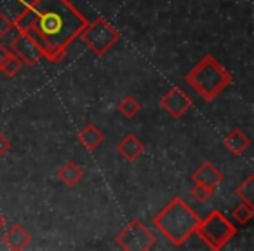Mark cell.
<instances>
[{
  "mask_svg": "<svg viewBox=\"0 0 254 251\" xmlns=\"http://www.w3.org/2000/svg\"><path fill=\"white\" fill-rule=\"evenodd\" d=\"M223 147L228 150L232 156H242L251 147V138L239 128H233L223 140Z\"/></svg>",
  "mask_w": 254,
  "mask_h": 251,
  "instance_id": "12",
  "label": "cell"
},
{
  "mask_svg": "<svg viewBox=\"0 0 254 251\" xmlns=\"http://www.w3.org/2000/svg\"><path fill=\"white\" fill-rule=\"evenodd\" d=\"M77 140L85 150L92 152V150H96L103 142H105V135H103V131L98 128V126H94V124H87V126L78 133Z\"/></svg>",
  "mask_w": 254,
  "mask_h": 251,
  "instance_id": "13",
  "label": "cell"
},
{
  "mask_svg": "<svg viewBox=\"0 0 254 251\" xmlns=\"http://www.w3.org/2000/svg\"><path fill=\"white\" fill-rule=\"evenodd\" d=\"M185 82L200 96L211 103L233 82L232 72H228L212 54H205L187 75Z\"/></svg>",
  "mask_w": 254,
  "mask_h": 251,
  "instance_id": "3",
  "label": "cell"
},
{
  "mask_svg": "<svg viewBox=\"0 0 254 251\" xmlns=\"http://www.w3.org/2000/svg\"><path fill=\"white\" fill-rule=\"evenodd\" d=\"M58 178L63 181L66 187H75L80 183V180L84 178V171L80 169V166L75 163H64L58 171Z\"/></svg>",
  "mask_w": 254,
  "mask_h": 251,
  "instance_id": "14",
  "label": "cell"
},
{
  "mask_svg": "<svg viewBox=\"0 0 254 251\" xmlns=\"http://www.w3.org/2000/svg\"><path fill=\"white\" fill-rule=\"evenodd\" d=\"M160 106H162L164 112H166L171 119H181V117L193 106V101H191V98L183 89L174 85V87H171L169 91L162 96Z\"/></svg>",
  "mask_w": 254,
  "mask_h": 251,
  "instance_id": "7",
  "label": "cell"
},
{
  "mask_svg": "<svg viewBox=\"0 0 254 251\" xmlns=\"http://www.w3.org/2000/svg\"><path fill=\"white\" fill-rule=\"evenodd\" d=\"M12 28H14V26H12V21L4 14V12L0 11V40L4 39Z\"/></svg>",
  "mask_w": 254,
  "mask_h": 251,
  "instance_id": "20",
  "label": "cell"
},
{
  "mask_svg": "<svg viewBox=\"0 0 254 251\" xmlns=\"http://www.w3.org/2000/svg\"><path fill=\"white\" fill-rule=\"evenodd\" d=\"M195 234L204 241L209 250L219 251L237 236V227L223 211L212 209L205 218L200 220Z\"/></svg>",
  "mask_w": 254,
  "mask_h": 251,
  "instance_id": "4",
  "label": "cell"
},
{
  "mask_svg": "<svg viewBox=\"0 0 254 251\" xmlns=\"http://www.w3.org/2000/svg\"><path fill=\"white\" fill-rule=\"evenodd\" d=\"M89 21L70 0H32L12 21V26L28 37L42 58L60 63L68 47L82 35Z\"/></svg>",
  "mask_w": 254,
  "mask_h": 251,
  "instance_id": "1",
  "label": "cell"
},
{
  "mask_svg": "<svg viewBox=\"0 0 254 251\" xmlns=\"http://www.w3.org/2000/svg\"><path fill=\"white\" fill-rule=\"evenodd\" d=\"M80 37L84 44H87V47L98 58L105 56L120 40V33L105 18H96L92 23H89Z\"/></svg>",
  "mask_w": 254,
  "mask_h": 251,
  "instance_id": "5",
  "label": "cell"
},
{
  "mask_svg": "<svg viewBox=\"0 0 254 251\" xmlns=\"http://www.w3.org/2000/svg\"><path fill=\"white\" fill-rule=\"evenodd\" d=\"M223 173L218 169V166H214L212 163H202L197 169L191 173V181L193 183H200L207 188L214 190L219 183L223 181Z\"/></svg>",
  "mask_w": 254,
  "mask_h": 251,
  "instance_id": "9",
  "label": "cell"
},
{
  "mask_svg": "<svg viewBox=\"0 0 254 251\" xmlns=\"http://www.w3.org/2000/svg\"><path fill=\"white\" fill-rule=\"evenodd\" d=\"M4 243H5V246H7L9 250L23 251V250H26V248L30 246V243H32V236H30L28 230H26L25 227L16 223V225H12L11 229L5 232Z\"/></svg>",
  "mask_w": 254,
  "mask_h": 251,
  "instance_id": "11",
  "label": "cell"
},
{
  "mask_svg": "<svg viewBox=\"0 0 254 251\" xmlns=\"http://www.w3.org/2000/svg\"><path fill=\"white\" fill-rule=\"evenodd\" d=\"M117 110H119L126 119H134L139 113V110H141V105H139V101L134 96H126V98H122L119 101Z\"/></svg>",
  "mask_w": 254,
  "mask_h": 251,
  "instance_id": "15",
  "label": "cell"
},
{
  "mask_svg": "<svg viewBox=\"0 0 254 251\" xmlns=\"http://www.w3.org/2000/svg\"><path fill=\"white\" fill-rule=\"evenodd\" d=\"M21 68H23V61L16 54L11 53L7 56V60H5V63L2 65V68H0V74H4L5 77H14V75H18L21 72Z\"/></svg>",
  "mask_w": 254,
  "mask_h": 251,
  "instance_id": "18",
  "label": "cell"
},
{
  "mask_svg": "<svg viewBox=\"0 0 254 251\" xmlns=\"http://www.w3.org/2000/svg\"><path fill=\"white\" fill-rule=\"evenodd\" d=\"M9 54H11V51H9V47L0 46V68H2V65L5 63V60H7Z\"/></svg>",
  "mask_w": 254,
  "mask_h": 251,
  "instance_id": "22",
  "label": "cell"
},
{
  "mask_svg": "<svg viewBox=\"0 0 254 251\" xmlns=\"http://www.w3.org/2000/svg\"><path fill=\"white\" fill-rule=\"evenodd\" d=\"M4 225H5V218L2 216V213H0V232H2V229H4Z\"/></svg>",
  "mask_w": 254,
  "mask_h": 251,
  "instance_id": "23",
  "label": "cell"
},
{
  "mask_svg": "<svg viewBox=\"0 0 254 251\" xmlns=\"http://www.w3.org/2000/svg\"><path fill=\"white\" fill-rule=\"evenodd\" d=\"M235 194L242 202H247V204L254 206V174H249V176L246 178V181H242V183L237 187Z\"/></svg>",
  "mask_w": 254,
  "mask_h": 251,
  "instance_id": "16",
  "label": "cell"
},
{
  "mask_svg": "<svg viewBox=\"0 0 254 251\" xmlns=\"http://www.w3.org/2000/svg\"><path fill=\"white\" fill-rule=\"evenodd\" d=\"M117 244L127 251H148L155 246L157 236L141 222L131 220L115 237Z\"/></svg>",
  "mask_w": 254,
  "mask_h": 251,
  "instance_id": "6",
  "label": "cell"
},
{
  "mask_svg": "<svg viewBox=\"0 0 254 251\" xmlns=\"http://www.w3.org/2000/svg\"><path fill=\"white\" fill-rule=\"evenodd\" d=\"M253 216H254V206L247 204V202H240L239 206H235V208L232 209L233 222L239 223V225L249 223L251 220H253Z\"/></svg>",
  "mask_w": 254,
  "mask_h": 251,
  "instance_id": "17",
  "label": "cell"
},
{
  "mask_svg": "<svg viewBox=\"0 0 254 251\" xmlns=\"http://www.w3.org/2000/svg\"><path fill=\"white\" fill-rule=\"evenodd\" d=\"M9 150H11V140L4 133H0V157L7 156Z\"/></svg>",
  "mask_w": 254,
  "mask_h": 251,
  "instance_id": "21",
  "label": "cell"
},
{
  "mask_svg": "<svg viewBox=\"0 0 254 251\" xmlns=\"http://www.w3.org/2000/svg\"><path fill=\"white\" fill-rule=\"evenodd\" d=\"M117 152H119V156L122 157L124 161H127V163H134V161H138L139 157L143 156V152H145V143H143L136 135L129 133V135H126L119 142Z\"/></svg>",
  "mask_w": 254,
  "mask_h": 251,
  "instance_id": "10",
  "label": "cell"
},
{
  "mask_svg": "<svg viewBox=\"0 0 254 251\" xmlns=\"http://www.w3.org/2000/svg\"><path fill=\"white\" fill-rule=\"evenodd\" d=\"M212 194H214L212 188H207L200 183H193V187H191V197H193L197 202H200V204L207 202L209 199L212 197Z\"/></svg>",
  "mask_w": 254,
  "mask_h": 251,
  "instance_id": "19",
  "label": "cell"
},
{
  "mask_svg": "<svg viewBox=\"0 0 254 251\" xmlns=\"http://www.w3.org/2000/svg\"><path fill=\"white\" fill-rule=\"evenodd\" d=\"M152 223L173 246L181 248L195 234L200 218L188 202L174 197L153 216Z\"/></svg>",
  "mask_w": 254,
  "mask_h": 251,
  "instance_id": "2",
  "label": "cell"
},
{
  "mask_svg": "<svg viewBox=\"0 0 254 251\" xmlns=\"http://www.w3.org/2000/svg\"><path fill=\"white\" fill-rule=\"evenodd\" d=\"M9 51H11L12 54H16V56L23 61V65H28V67H35L40 61V58H42V54L37 49L35 44H33L28 37H25L19 32H18V35L12 37L11 42H9Z\"/></svg>",
  "mask_w": 254,
  "mask_h": 251,
  "instance_id": "8",
  "label": "cell"
}]
</instances>
